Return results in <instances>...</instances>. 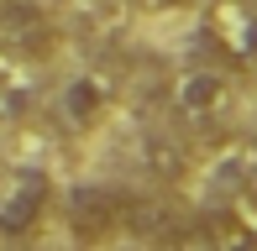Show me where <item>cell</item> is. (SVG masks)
Listing matches in <instances>:
<instances>
[{"instance_id": "obj_1", "label": "cell", "mask_w": 257, "mask_h": 251, "mask_svg": "<svg viewBox=\"0 0 257 251\" xmlns=\"http://www.w3.org/2000/svg\"><path fill=\"white\" fill-rule=\"evenodd\" d=\"M126 194H115V188H100V184H89V188H74L68 194V225H74V236L79 241H105V236H115L126 225Z\"/></svg>"}, {"instance_id": "obj_2", "label": "cell", "mask_w": 257, "mask_h": 251, "mask_svg": "<svg viewBox=\"0 0 257 251\" xmlns=\"http://www.w3.org/2000/svg\"><path fill=\"white\" fill-rule=\"evenodd\" d=\"M173 251H257V230L236 210H215L184 225L173 236Z\"/></svg>"}, {"instance_id": "obj_3", "label": "cell", "mask_w": 257, "mask_h": 251, "mask_svg": "<svg viewBox=\"0 0 257 251\" xmlns=\"http://www.w3.org/2000/svg\"><path fill=\"white\" fill-rule=\"evenodd\" d=\"M42 204H48V178H42V173H16L11 188L0 194V230L21 236L42 214Z\"/></svg>"}, {"instance_id": "obj_4", "label": "cell", "mask_w": 257, "mask_h": 251, "mask_svg": "<svg viewBox=\"0 0 257 251\" xmlns=\"http://www.w3.org/2000/svg\"><path fill=\"white\" fill-rule=\"evenodd\" d=\"M220 37H226L231 58H257V6L226 0V6H220Z\"/></svg>"}, {"instance_id": "obj_5", "label": "cell", "mask_w": 257, "mask_h": 251, "mask_svg": "<svg viewBox=\"0 0 257 251\" xmlns=\"http://www.w3.org/2000/svg\"><path fill=\"white\" fill-rule=\"evenodd\" d=\"M220 94H226L220 74H189V78H184V89H179V105H184V110H210Z\"/></svg>"}, {"instance_id": "obj_6", "label": "cell", "mask_w": 257, "mask_h": 251, "mask_svg": "<svg viewBox=\"0 0 257 251\" xmlns=\"http://www.w3.org/2000/svg\"><path fill=\"white\" fill-rule=\"evenodd\" d=\"M95 105H100V84L95 78H79V84L68 89V110H74V116H89Z\"/></svg>"}, {"instance_id": "obj_7", "label": "cell", "mask_w": 257, "mask_h": 251, "mask_svg": "<svg viewBox=\"0 0 257 251\" xmlns=\"http://www.w3.org/2000/svg\"><path fill=\"white\" fill-rule=\"evenodd\" d=\"M252 199H257V178H252Z\"/></svg>"}]
</instances>
